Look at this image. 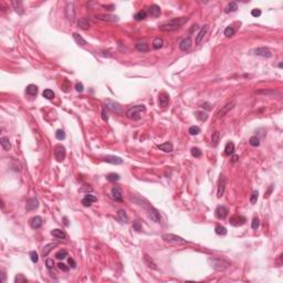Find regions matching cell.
I'll use <instances>...</instances> for the list:
<instances>
[{"instance_id":"1","label":"cell","mask_w":283,"mask_h":283,"mask_svg":"<svg viewBox=\"0 0 283 283\" xmlns=\"http://www.w3.org/2000/svg\"><path fill=\"white\" fill-rule=\"evenodd\" d=\"M188 21L187 17H180V18H176L173 20H169L167 22L162 23L159 26V30L162 31H175L182 27L183 24Z\"/></svg>"},{"instance_id":"2","label":"cell","mask_w":283,"mask_h":283,"mask_svg":"<svg viewBox=\"0 0 283 283\" xmlns=\"http://www.w3.org/2000/svg\"><path fill=\"white\" fill-rule=\"evenodd\" d=\"M145 112H146L145 105H134L126 111V117L133 121H138Z\"/></svg>"},{"instance_id":"3","label":"cell","mask_w":283,"mask_h":283,"mask_svg":"<svg viewBox=\"0 0 283 283\" xmlns=\"http://www.w3.org/2000/svg\"><path fill=\"white\" fill-rule=\"evenodd\" d=\"M208 262L215 270H224L230 267V263L220 258H209Z\"/></svg>"},{"instance_id":"4","label":"cell","mask_w":283,"mask_h":283,"mask_svg":"<svg viewBox=\"0 0 283 283\" xmlns=\"http://www.w3.org/2000/svg\"><path fill=\"white\" fill-rule=\"evenodd\" d=\"M162 238L164 239L166 242H169V243H174V244H185V243H189L187 240L183 239L182 237L179 236H176V234H173V233H164Z\"/></svg>"},{"instance_id":"5","label":"cell","mask_w":283,"mask_h":283,"mask_svg":"<svg viewBox=\"0 0 283 283\" xmlns=\"http://www.w3.org/2000/svg\"><path fill=\"white\" fill-rule=\"evenodd\" d=\"M66 156V151H65V147L62 146V145H56L54 147V157L56 162H63L64 158Z\"/></svg>"},{"instance_id":"6","label":"cell","mask_w":283,"mask_h":283,"mask_svg":"<svg viewBox=\"0 0 283 283\" xmlns=\"http://www.w3.org/2000/svg\"><path fill=\"white\" fill-rule=\"evenodd\" d=\"M95 18L101 21H106V22H117L119 18L115 14H99L95 16Z\"/></svg>"},{"instance_id":"7","label":"cell","mask_w":283,"mask_h":283,"mask_svg":"<svg viewBox=\"0 0 283 283\" xmlns=\"http://www.w3.org/2000/svg\"><path fill=\"white\" fill-rule=\"evenodd\" d=\"M246 221H247L246 217H244V216H241V215H234L230 218V220H229L230 224H232V226H234V227H240V226L246 224Z\"/></svg>"},{"instance_id":"8","label":"cell","mask_w":283,"mask_h":283,"mask_svg":"<svg viewBox=\"0 0 283 283\" xmlns=\"http://www.w3.org/2000/svg\"><path fill=\"white\" fill-rule=\"evenodd\" d=\"M252 52H253V54L259 55V56H263V58H271V56H272L271 51H270L268 48H265V46L257 48V49H254Z\"/></svg>"},{"instance_id":"9","label":"cell","mask_w":283,"mask_h":283,"mask_svg":"<svg viewBox=\"0 0 283 283\" xmlns=\"http://www.w3.org/2000/svg\"><path fill=\"white\" fill-rule=\"evenodd\" d=\"M228 208L224 206H218L215 210V216L217 219H224L228 215Z\"/></svg>"},{"instance_id":"10","label":"cell","mask_w":283,"mask_h":283,"mask_svg":"<svg viewBox=\"0 0 283 283\" xmlns=\"http://www.w3.org/2000/svg\"><path fill=\"white\" fill-rule=\"evenodd\" d=\"M224 188H226V178L224 175H220L219 180H218V188H217V197L220 198L222 197L224 192Z\"/></svg>"},{"instance_id":"11","label":"cell","mask_w":283,"mask_h":283,"mask_svg":"<svg viewBox=\"0 0 283 283\" xmlns=\"http://www.w3.org/2000/svg\"><path fill=\"white\" fill-rule=\"evenodd\" d=\"M105 105H106V109L111 110L112 112H115V113H121V106H119V103H116L114 101L107 100L105 102Z\"/></svg>"},{"instance_id":"12","label":"cell","mask_w":283,"mask_h":283,"mask_svg":"<svg viewBox=\"0 0 283 283\" xmlns=\"http://www.w3.org/2000/svg\"><path fill=\"white\" fill-rule=\"evenodd\" d=\"M234 104H236L234 102H231V103H228V104L224 105V107H222V109H221V110H220L219 112L217 113V119H222L224 115L228 113L229 111L232 110L233 106H234Z\"/></svg>"},{"instance_id":"13","label":"cell","mask_w":283,"mask_h":283,"mask_svg":"<svg viewBox=\"0 0 283 283\" xmlns=\"http://www.w3.org/2000/svg\"><path fill=\"white\" fill-rule=\"evenodd\" d=\"M103 160H104V162H106V163H110V164H113V165L123 164V159H122V158H119V157H117V156L107 155V156H105L104 158H103Z\"/></svg>"},{"instance_id":"14","label":"cell","mask_w":283,"mask_h":283,"mask_svg":"<svg viewBox=\"0 0 283 283\" xmlns=\"http://www.w3.org/2000/svg\"><path fill=\"white\" fill-rule=\"evenodd\" d=\"M43 224V219H42L40 216H36L30 219V226L33 229H39Z\"/></svg>"},{"instance_id":"15","label":"cell","mask_w":283,"mask_h":283,"mask_svg":"<svg viewBox=\"0 0 283 283\" xmlns=\"http://www.w3.org/2000/svg\"><path fill=\"white\" fill-rule=\"evenodd\" d=\"M111 194H112V197L113 199L116 201H123V194H122V190L119 189V187H113L112 190H111Z\"/></svg>"},{"instance_id":"16","label":"cell","mask_w":283,"mask_h":283,"mask_svg":"<svg viewBox=\"0 0 283 283\" xmlns=\"http://www.w3.org/2000/svg\"><path fill=\"white\" fill-rule=\"evenodd\" d=\"M38 207H39V201H38L37 198H30V199L27 201L26 210H27V211H31V210L37 209Z\"/></svg>"},{"instance_id":"17","label":"cell","mask_w":283,"mask_h":283,"mask_svg":"<svg viewBox=\"0 0 283 283\" xmlns=\"http://www.w3.org/2000/svg\"><path fill=\"white\" fill-rule=\"evenodd\" d=\"M208 29H209V26H208V24H205L204 27L201 28L200 31L198 32V34H197V37H196V44H200V42L202 41L204 37L206 36V33H207V31H208Z\"/></svg>"},{"instance_id":"18","label":"cell","mask_w":283,"mask_h":283,"mask_svg":"<svg viewBox=\"0 0 283 283\" xmlns=\"http://www.w3.org/2000/svg\"><path fill=\"white\" fill-rule=\"evenodd\" d=\"M96 200H97V198H96L95 196H93L91 194H87L82 199V204L83 206H85V207H90V206H91L93 202H95Z\"/></svg>"},{"instance_id":"19","label":"cell","mask_w":283,"mask_h":283,"mask_svg":"<svg viewBox=\"0 0 283 283\" xmlns=\"http://www.w3.org/2000/svg\"><path fill=\"white\" fill-rule=\"evenodd\" d=\"M66 17H68V19L71 21V22H73L74 21V18H75V11H74V4L73 2L69 4L68 7H66Z\"/></svg>"},{"instance_id":"20","label":"cell","mask_w":283,"mask_h":283,"mask_svg":"<svg viewBox=\"0 0 283 283\" xmlns=\"http://www.w3.org/2000/svg\"><path fill=\"white\" fill-rule=\"evenodd\" d=\"M149 218H151L154 222H160V215L159 212H158V210L156 209V208H154V207H151V210H149Z\"/></svg>"},{"instance_id":"21","label":"cell","mask_w":283,"mask_h":283,"mask_svg":"<svg viewBox=\"0 0 283 283\" xmlns=\"http://www.w3.org/2000/svg\"><path fill=\"white\" fill-rule=\"evenodd\" d=\"M148 14H151L152 17H154V18H157V17H159L160 14V8L159 6L157 5H151L149 7H148Z\"/></svg>"},{"instance_id":"22","label":"cell","mask_w":283,"mask_h":283,"mask_svg":"<svg viewBox=\"0 0 283 283\" xmlns=\"http://www.w3.org/2000/svg\"><path fill=\"white\" fill-rule=\"evenodd\" d=\"M190 46H192V40H190V38H185V39L182 40L180 43H179V49L182 51H188L190 49Z\"/></svg>"},{"instance_id":"23","label":"cell","mask_w":283,"mask_h":283,"mask_svg":"<svg viewBox=\"0 0 283 283\" xmlns=\"http://www.w3.org/2000/svg\"><path fill=\"white\" fill-rule=\"evenodd\" d=\"M157 147L159 148L160 151L165 152V153H172V152L174 151L173 144H172V143H169V142H166V143H164V144L157 145Z\"/></svg>"},{"instance_id":"24","label":"cell","mask_w":283,"mask_h":283,"mask_svg":"<svg viewBox=\"0 0 283 283\" xmlns=\"http://www.w3.org/2000/svg\"><path fill=\"white\" fill-rule=\"evenodd\" d=\"M158 102H159V105L160 106H163V107H166L167 105H168L169 103V96L168 94H166V93H162L159 95V97H158Z\"/></svg>"},{"instance_id":"25","label":"cell","mask_w":283,"mask_h":283,"mask_svg":"<svg viewBox=\"0 0 283 283\" xmlns=\"http://www.w3.org/2000/svg\"><path fill=\"white\" fill-rule=\"evenodd\" d=\"M26 93L30 96H36L38 94V86L34 84H29L26 87Z\"/></svg>"},{"instance_id":"26","label":"cell","mask_w":283,"mask_h":283,"mask_svg":"<svg viewBox=\"0 0 283 283\" xmlns=\"http://www.w3.org/2000/svg\"><path fill=\"white\" fill-rule=\"evenodd\" d=\"M233 153H234V144L232 142H228L224 146V154L227 156H230L233 155Z\"/></svg>"},{"instance_id":"27","label":"cell","mask_w":283,"mask_h":283,"mask_svg":"<svg viewBox=\"0 0 283 283\" xmlns=\"http://www.w3.org/2000/svg\"><path fill=\"white\" fill-rule=\"evenodd\" d=\"M0 144H1V146H2V148H4L5 151H9L10 148H11V144H10L9 138L7 136H2L0 138Z\"/></svg>"},{"instance_id":"28","label":"cell","mask_w":283,"mask_h":283,"mask_svg":"<svg viewBox=\"0 0 283 283\" xmlns=\"http://www.w3.org/2000/svg\"><path fill=\"white\" fill-rule=\"evenodd\" d=\"M117 218H119V221L123 222V224H127L128 222V216L125 210H119V211H117Z\"/></svg>"},{"instance_id":"29","label":"cell","mask_w":283,"mask_h":283,"mask_svg":"<svg viewBox=\"0 0 283 283\" xmlns=\"http://www.w3.org/2000/svg\"><path fill=\"white\" fill-rule=\"evenodd\" d=\"M51 234H52L53 237L56 238V239H65V238H66L65 232L62 231L61 229H53V230L51 231Z\"/></svg>"},{"instance_id":"30","label":"cell","mask_w":283,"mask_h":283,"mask_svg":"<svg viewBox=\"0 0 283 283\" xmlns=\"http://www.w3.org/2000/svg\"><path fill=\"white\" fill-rule=\"evenodd\" d=\"M153 46H154L155 50L162 49V48L164 46V40H163V38H159V37L155 38L154 41H153Z\"/></svg>"},{"instance_id":"31","label":"cell","mask_w":283,"mask_h":283,"mask_svg":"<svg viewBox=\"0 0 283 283\" xmlns=\"http://www.w3.org/2000/svg\"><path fill=\"white\" fill-rule=\"evenodd\" d=\"M195 115H196V119H198V121H200V122H205V121H207V119H208L207 112H204V111H197L196 113H195Z\"/></svg>"},{"instance_id":"32","label":"cell","mask_w":283,"mask_h":283,"mask_svg":"<svg viewBox=\"0 0 283 283\" xmlns=\"http://www.w3.org/2000/svg\"><path fill=\"white\" fill-rule=\"evenodd\" d=\"M219 139H220V133L218 132V131H216V132L212 133V136H211V145H212V146H217L218 143H219Z\"/></svg>"},{"instance_id":"33","label":"cell","mask_w":283,"mask_h":283,"mask_svg":"<svg viewBox=\"0 0 283 283\" xmlns=\"http://www.w3.org/2000/svg\"><path fill=\"white\" fill-rule=\"evenodd\" d=\"M73 39L75 40V42L78 43L79 46H85L86 44V40H84L79 33H76V32H74L73 33Z\"/></svg>"},{"instance_id":"34","label":"cell","mask_w":283,"mask_h":283,"mask_svg":"<svg viewBox=\"0 0 283 283\" xmlns=\"http://www.w3.org/2000/svg\"><path fill=\"white\" fill-rule=\"evenodd\" d=\"M238 9V5L237 2H234V1H231L230 4H229L227 7H226V14H229V12H233V11H237Z\"/></svg>"},{"instance_id":"35","label":"cell","mask_w":283,"mask_h":283,"mask_svg":"<svg viewBox=\"0 0 283 283\" xmlns=\"http://www.w3.org/2000/svg\"><path fill=\"white\" fill-rule=\"evenodd\" d=\"M58 246V243H49L48 246H46L44 247V249L42 250V256L43 257H46L48 254H49V252L54 248V247H56Z\"/></svg>"},{"instance_id":"36","label":"cell","mask_w":283,"mask_h":283,"mask_svg":"<svg viewBox=\"0 0 283 283\" xmlns=\"http://www.w3.org/2000/svg\"><path fill=\"white\" fill-rule=\"evenodd\" d=\"M136 50L139 52H147L148 51V44L145 42H138L136 43Z\"/></svg>"},{"instance_id":"37","label":"cell","mask_w":283,"mask_h":283,"mask_svg":"<svg viewBox=\"0 0 283 283\" xmlns=\"http://www.w3.org/2000/svg\"><path fill=\"white\" fill-rule=\"evenodd\" d=\"M147 17V12L145 11V10H141V11H138V12H136L135 14V16H134V18H135V20L136 21H141V20H144V19Z\"/></svg>"},{"instance_id":"38","label":"cell","mask_w":283,"mask_h":283,"mask_svg":"<svg viewBox=\"0 0 283 283\" xmlns=\"http://www.w3.org/2000/svg\"><path fill=\"white\" fill-rule=\"evenodd\" d=\"M215 231L216 233L219 234V236H226V234H227V229H226V227L221 226V224H217V226H216Z\"/></svg>"},{"instance_id":"39","label":"cell","mask_w":283,"mask_h":283,"mask_svg":"<svg viewBox=\"0 0 283 283\" xmlns=\"http://www.w3.org/2000/svg\"><path fill=\"white\" fill-rule=\"evenodd\" d=\"M42 95H43V97H46V100H52V99L54 97V92L52 91V90H50V89H46V90L43 91Z\"/></svg>"},{"instance_id":"40","label":"cell","mask_w":283,"mask_h":283,"mask_svg":"<svg viewBox=\"0 0 283 283\" xmlns=\"http://www.w3.org/2000/svg\"><path fill=\"white\" fill-rule=\"evenodd\" d=\"M106 178H107V180H109V182H112V183H114V182H119L121 177H119V174L111 173V174H109V175H107V177H106Z\"/></svg>"},{"instance_id":"41","label":"cell","mask_w":283,"mask_h":283,"mask_svg":"<svg viewBox=\"0 0 283 283\" xmlns=\"http://www.w3.org/2000/svg\"><path fill=\"white\" fill-rule=\"evenodd\" d=\"M144 259H145V262H146L147 265H148L149 268H152V269H157V267H156V263H155V262H154L153 260H152L151 257H148L147 254H145Z\"/></svg>"},{"instance_id":"42","label":"cell","mask_w":283,"mask_h":283,"mask_svg":"<svg viewBox=\"0 0 283 283\" xmlns=\"http://www.w3.org/2000/svg\"><path fill=\"white\" fill-rule=\"evenodd\" d=\"M79 27L82 28V29H87V28L90 27V22H89V20H87L86 18L80 19V21H79Z\"/></svg>"},{"instance_id":"43","label":"cell","mask_w":283,"mask_h":283,"mask_svg":"<svg viewBox=\"0 0 283 283\" xmlns=\"http://www.w3.org/2000/svg\"><path fill=\"white\" fill-rule=\"evenodd\" d=\"M249 143H250V145L253 147H258L259 145H260V138L258 136H252L250 139H249Z\"/></svg>"},{"instance_id":"44","label":"cell","mask_w":283,"mask_h":283,"mask_svg":"<svg viewBox=\"0 0 283 283\" xmlns=\"http://www.w3.org/2000/svg\"><path fill=\"white\" fill-rule=\"evenodd\" d=\"M188 132H189L190 135H198V134L201 132V129L199 126L194 125V126H190V127H189V131H188Z\"/></svg>"},{"instance_id":"45","label":"cell","mask_w":283,"mask_h":283,"mask_svg":"<svg viewBox=\"0 0 283 283\" xmlns=\"http://www.w3.org/2000/svg\"><path fill=\"white\" fill-rule=\"evenodd\" d=\"M66 257H68V251L66 250H60V251L55 253V258L59 259V260H62V259L66 258Z\"/></svg>"},{"instance_id":"46","label":"cell","mask_w":283,"mask_h":283,"mask_svg":"<svg viewBox=\"0 0 283 283\" xmlns=\"http://www.w3.org/2000/svg\"><path fill=\"white\" fill-rule=\"evenodd\" d=\"M12 5L16 8V11L21 14H22V2L21 1H12Z\"/></svg>"},{"instance_id":"47","label":"cell","mask_w":283,"mask_h":283,"mask_svg":"<svg viewBox=\"0 0 283 283\" xmlns=\"http://www.w3.org/2000/svg\"><path fill=\"white\" fill-rule=\"evenodd\" d=\"M233 34H234V29L232 27H227L224 29V36L227 38L232 37Z\"/></svg>"},{"instance_id":"48","label":"cell","mask_w":283,"mask_h":283,"mask_svg":"<svg viewBox=\"0 0 283 283\" xmlns=\"http://www.w3.org/2000/svg\"><path fill=\"white\" fill-rule=\"evenodd\" d=\"M55 137H56V139H59V141H63L64 138H65V133H64V131L58 129V131L55 132Z\"/></svg>"},{"instance_id":"49","label":"cell","mask_w":283,"mask_h":283,"mask_svg":"<svg viewBox=\"0 0 283 283\" xmlns=\"http://www.w3.org/2000/svg\"><path fill=\"white\" fill-rule=\"evenodd\" d=\"M201 151L199 149V148H197V147H192V155L194 156V157H200L201 156Z\"/></svg>"},{"instance_id":"50","label":"cell","mask_w":283,"mask_h":283,"mask_svg":"<svg viewBox=\"0 0 283 283\" xmlns=\"http://www.w3.org/2000/svg\"><path fill=\"white\" fill-rule=\"evenodd\" d=\"M30 259H31V261L33 262V263H37L38 260H39V256H38L37 252L36 251L30 252Z\"/></svg>"},{"instance_id":"51","label":"cell","mask_w":283,"mask_h":283,"mask_svg":"<svg viewBox=\"0 0 283 283\" xmlns=\"http://www.w3.org/2000/svg\"><path fill=\"white\" fill-rule=\"evenodd\" d=\"M258 197H259V192H257V190H254V192H252L251 197H250V201H251V204H256L257 200H258Z\"/></svg>"},{"instance_id":"52","label":"cell","mask_w":283,"mask_h":283,"mask_svg":"<svg viewBox=\"0 0 283 283\" xmlns=\"http://www.w3.org/2000/svg\"><path fill=\"white\" fill-rule=\"evenodd\" d=\"M259 226H260V221H259V219H258V218H253L252 224H251V228L253 229V230H257V229L259 228Z\"/></svg>"},{"instance_id":"53","label":"cell","mask_w":283,"mask_h":283,"mask_svg":"<svg viewBox=\"0 0 283 283\" xmlns=\"http://www.w3.org/2000/svg\"><path fill=\"white\" fill-rule=\"evenodd\" d=\"M27 281V279L23 277L22 274H18L16 278H14V282L16 283H20V282H26Z\"/></svg>"},{"instance_id":"54","label":"cell","mask_w":283,"mask_h":283,"mask_svg":"<svg viewBox=\"0 0 283 283\" xmlns=\"http://www.w3.org/2000/svg\"><path fill=\"white\" fill-rule=\"evenodd\" d=\"M257 94H264V95H270V94H275L274 91H269V90H259L257 91Z\"/></svg>"},{"instance_id":"55","label":"cell","mask_w":283,"mask_h":283,"mask_svg":"<svg viewBox=\"0 0 283 283\" xmlns=\"http://www.w3.org/2000/svg\"><path fill=\"white\" fill-rule=\"evenodd\" d=\"M58 268H59V270H61V271H63V272H68L69 271V267L66 264H64V263H62V262H60V263H58Z\"/></svg>"},{"instance_id":"56","label":"cell","mask_w":283,"mask_h":283,"mask_svg":"<svg viewBox=\"0 0 283 283\" xmlns=\"http://www.w3.org/2000/svg\"><path fill=\"white\" fill-rule=\"evenodd\" d=\"M46 268H48V269H52V268L54 267V262H53L52 259H46Z\"/></svg>"},{"instance_id":"57","label":"cell","mask_w":283,"mask_h":283,"mask_svg":"<svg viewBox=\"0 0 283 283\" xmlns=\"http://www.w3.org/2000/svg\"><path fill=\"white\" fill-rule=\"evenodd\" d=\"M261 14H262V12H261L260 9H253L251 11V16H252V17H256V18H257V17H260Z\"/></svg>"},{"instance_id":"58","label":"cell","mask_w":283,"mask_h":283,"mask_svg":"<svg viewBox=\"0 0 283 283\" xmlns=\"http://www.w3.org/2000/svg\"><path fill=\"white\" fill-rule=\"evenodd\" d=\"M133 228L135 229L136 231H141L142 230V224L138 222V221H134L133 222Z\"/></svg>"},{"instance_id":"59","label":"cell","mask_w":283,"mask_h":283,"mask_svg":"<svg viewBox=\"0 0 283 283\" xmlns=\"http://www.w3.org/2000/svg\"><path fill=\"white\" fill-rule=\"evenodd\" d=\"M75 90L78 92H82L83 90H84V86H83L82 83H76V84H75Z\"/></svg>"},{"instance_id":"60","label":"cell","mask_w":283,"mask_h":283,"mask_svg":"<svg viewBox=\"0 0 283 283\" xmlns=\"http://www.w3.org/2000/svg\"><path fill=\"white\" fill-rule=\"evenodd\" d=\"M69 264L71 265L72 268H75L76 267V263H75V261H74V259H72V258H69Z\"/></svg>"},{"instance_id":"61","label":"cell","mask_w":283,"mask_h":283,"mask_svg":"<svg viewBox=\"0 0 283 283\" xmlns=\"http://www.w3.org/2000/svg\"><path fill=\"white\" fill-rule=\"evenodd\" d=\"M102 119H103V121H107V119H109V116L106 114L105 109H103V111H102Z\"/></svg>"},{"instance_id":"62","label":"cell","mask_w":283,"mask_h":283,"mask_svg":"<svg viewBox=\"0 0 283 283\" xmlns=\"http://www.w3.org/2000/svg\"><path fill=\"white\" fill-rule=\"evenodd\" d=\"M238 159H239V156L238 155H233L232 157H231V162H232V163H236Z\"/></svg>"},{"instance_id":"63","label":"cell","mask_w":283,"mask_h":283,"mask_svg":"<svg viewBox=\"0 0 283 283\" xmlns=\"http://www.w3.org/2000/svg\"><path fill=\"white\" fill-rule=\"evenodd\" d=\"M202 107H205V109H207V110H210V104L207 102V103H205V104L202 105Z\"/></svg>"},{"instance_id":"64","label":"cell","mask_w":283,"mask_h":283,"mask_svg":"<svg viewBox=\"0 0 283 283\" xmlns=\"http://www.w3.org/2000/svg\"><path fill=\"white\" fill-rule=\"evenodd\" d=\"M272 192V186H271V187H270V188H269V192H267V195H264V197H269V195H270V192Z\"/></svg>"}]
</instances>
